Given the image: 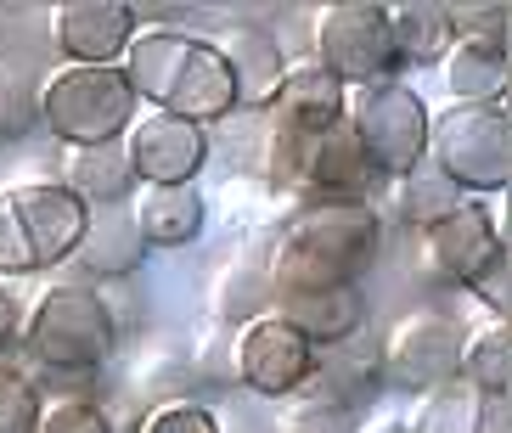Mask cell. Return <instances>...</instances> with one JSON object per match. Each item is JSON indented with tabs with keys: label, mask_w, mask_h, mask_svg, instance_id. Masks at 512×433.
Instances as JSON below:
<instances>
[{
	"label": "cell",
	"mask_w": 512,
	"mask_h": 433,
	"mask_svg": "<svg viewBox=\"0 0 512 433\" xmlns=\"http://www.w3.org/2000/svg\"><path fill=\"white\" fill-rule=\"evenodd\" d=\"M271 113H276V130H287V135H321L332 124H344L349 90L321 62H287L282 96H276Z\"/></svg>",
	"instance_id": "obj_16"
},
{
	"label": "cell",
	"mask_w": 512,
	"mask_h": 433,
	"mask_svg": "<svg viewBox=\"0 0 512 433\" xmlns=\"http://www.w3.org/2000/svg\"><path fill=\"white\" fill-rule=\"evenodd\" d=\"M439 68H445V85H451L456 107H501L507 79H512L507 45H479V40H456L451 57Z\"/></svg>",
	"instance_id": "obj_21"
},
{
	"label": "cell",
	"mask_w": 512,
	"mask_h": 433,
	"mask_svg": "<svg viewBox=\"0 0 512 433\" xmlns=\"http://www.w3.org/2000/svg\"><path fill=\"white\" fill-rule=\"evenodd\" d=\"M141 433H220V422H214L203 405H192V400H169V405H158V411L141 422Z\"/></svg>",
	"instance_id": "obj_34"
},
{
	"label": "cell",
	"mask_w": 512,
	"mask_h": 433,
	"mask_svg": "<svg viewBox=\"0 0 512 433\" xmlns=\"http://www.w3.org/2000/svg\"><path fill=\"white\" fill-rule=\"evenodd\" d=\"M276 315H282L287 327L321 355V349H332V344H344V338H355V332H366V293L361 287L287 293V299H276Z\"/></svg>",
	"instance_id": "obj_18"
},
{
	"label": "cell",
	"mask_w": 512,
	"mask_h": 433,
	"mask_svg": "<svg viewBox=\"0 0 512 433\" xmlns=\"http://www.w3.org/2000/svg\"><path fill=\"white\" fill-rule=\"evenodd\" d=\"M372 433H411V422H377Z\"/></svg>",
	"instance_id": "obj_38"
},
{
	"label": "cell",
	"mask_w": 512,
	"mask_h": 433,
	"mask_svg": "<svg viewBox=\"0 0 512 433\" xmlns=\"http://www.w3.org/2000/svg\"><path fill=\"white\" fill-rule=\"evenodd\" d=\"M46 417V394L23 366L0 360V433H40Z\"/></svg>",
	"instance_id": "obj_26"
},
{
	"label": "cell",
	"mask_w": 512,
	"mask_h": 433,
	"mask_svg": "<svg viewBox=\"0 0 512 433\" xmlns=\"http://www.w3.org/2000/svg\"><path fill=\"white\" fill-rule=\"evenodd\" d=\"M394 203H400V220H406V225L428 231V225H439L445 214L456 209V203H462V192H456L451 180H445L434 164H428V158H422L411 175H400V197H394Z\"/></svg>",
	"instance_id": "obj_25"
},
{
	"label": "cell",
	"mask_w": 512,
	"mask_h": 433,
	"mask_svg": "<svg viewBox=\"0 0 512 433\" xmlns=\"http://www.w3.org/2000/svg\"><path fill=\"white\" fill-rule=\"evenodd\" d=\"M130 209H136L147 254L152 248H186V242H197V231H203V220H209L197 186H147V192H136Z\"/></svg>",
	"instance_id": "obj_19"
},
{
	"label": "cell",
	"mask_w": 512,
	"mask_h": 433,
	"mask_svg": "<svg viewBox=\"0 0 512 433\" xmlns=\"http://www.w3.org/2000/svg\"><path fill=\"white\" fill-rule=\"evenodd\" d=\"M383 220L372 203H310L282 225V242L271 254V293H321V287H361L377 265Z\"/></svg>",
	"instance_id": "obj_1"
},
{
	"label": "cell",
	"mask_w": 512,
	"mask_h": 433,
	"mask_svg": "<svg viewBox=\"0 0 512 433\" xmlns=\"http://www.w3.org/2000/svg\"><path fill=\"white\" fill-rule=\"evenodd\" d=\"M23 349H29L46 372H102L113 349H119V321L113 304L96 287H51L46 299L34 304V315L23 321Z\"/></svg>",
	"instance_id": "obj_3"
},
{
	"label": "cell",
	"mask_w": 512,
	"mask_h": 433,
	"mask_svg": "<svg viewBox=\"0 0 512 433\" xmlns=\"http://www.w3.org/2000/svg\"><path fill=\"white\" fill-rule=\"evenodd\" d=\"M467 433H512V394H473Z\"/></svg>",
	"instance_id": "obj_36"
},
{
	"label": "cell",
	"mask_w": 512,
	"mask_h": 433,
	"mask_svg": "<svg viewBox=\"0 0 512 433\" xmlns=\"http://www.w3.org/2000/svg\"><path fill=\"white\" fill-rule=\"evenodd\" d=\"M40 433H113V422H107L102 405H91V400H57V405H46Z\"/></svg>",
	"instance_id": "obj_32"
},
{
	"label": "cell",
	"mask_w": 512,
	"mask_h": 433,
	"mask_svg": "<svg viewBox=\"0 0 512 433\" xmlns=\"http://www.w3.org/2000/svg\"><path fill=\"white\" fill-rule=\"evenodd\" d=\"M467 394H512V338L507 327H484L467 338V355H462V377Z\"/></svg>",
	"instance_id": "obj_24"
},
{
	"label": "cell",
	"mask_w": 512,
	"mask_h": 433,
	"mask_svg": "<svg viewBox=\"0 0 512 433\" xmlns=\"http://www.w3.org/2000/svg\"><path fill=\"white\" fill-rule=\"evenodd\" d=\"M428 164L462 197L501 192L512 175V119L507 107H451L428 119Z\"/></svg>",
	"instance_id": "obj_5"
},
{
	"label": "cell",
	"mask_w": 512,
	"mask_h": 433,
	"mask_svg": "<svg viewBox=\"0 0 512 433\" xmlns=\"http://www.w3.org/2000/svg\"><path fill=\"white\" fill-rule=\"evenodd\" d=\"M422 248H428V265H434L439 282L467 287L484 265H490V259L501 254L496 214L484 209V203H473V197H462V203L445 214V220L422 231Z\"/></svg>",
	"instance_id": "obj_13"
},
{
	"label": "cell",
	"mask_w": 512,
	"mask_h": 433,
	"mask_svg": "<svg viewBox=\"0 0 512 433\" xmlns=\"http://www.w3.org/2000/svg\"><path fill=\"white\" fill-rule=\"evenodd\" d=\"M74 259L85 265V276H102V282H119V276H136L147 265V242H141V225L130 203H107V209L85 214V237H79Z\"/></svg>",
	"instance_id": "obj_17"
},
{
	"label": "cell",
	"mask_w": 512,
	"mask_h": 433,
	"mask_svg": "<svg viewBox=\"0 0 512 433\" xmlns=\"http://www.w3.org/2000/svg\"><path fill=\"white\" fill-rule=\"evenodd\" d=\"M29 270H40V265H34L23 214H17L12 192H0V276H29Z\"/></svg>",
	"instance_id": "obj_29"
},
{
	"label": "cell",
	"mask_w": 512,
	"mask_h": 433,
	"mask_svg": "<svg viewBox=\"0 0 512 433\" xmlns=\"http://www.w3.org/2000/svg\"><path fill=\"white\" fill-rule=\"evenodd\" d=\"M124 158H130V175L136 186H192L197 169L209 164V130L203 124H186L175 113H136V124L124 130Z\"/></svg>",
	"instance_id": "obj_10"
},
{
	"label": "cell",
	"mask_w": 512,
	"mask_h": 433,
	"mask_svg": "<svg viewBox=\"0 0 512 433\" xmlns=\"http://www.w3.org/2000/svg\"><path fill=\"white\" fill-rule=\"evenodd\" d=\"M473 332L456 321L451 310H417L389 332L383 344V383H394L400 394H439L462 377V355Z\"/></svg>",
	"instance_id": "obj_8"
},
{
	"label": "cell",
	"mask_w": 512,
	"mask_h": 433,
	"mask_svg": "<svg viewBox=\"0 0 512 433\" xmlns=\"http://www.w3.org/2000/svg\"><path fill=\"white\" fill-rule=\"evenodd\" d=\"M12 203L23 214V231H29L34 265L57 270L62 259H74L79 237H85V203H79L62 180H29V186H12Z\"/></svg>",
	"instance_id": "obj_14"
},
{
	"label": "cell",
	"mask_w": 512,
	"mask_h": 433,
	"mask_svg": "<svg viewBox=\"0 0 512 433\" xmlns=\"http://www.w3.org/2000/svg\"><path fill=\"white\" fill-rule=\"evenodd\" d=\"M220 57L231 68V96H237V113H271L276 96H282L287 79V57L282 40L259 23H237V29L220 40Z\"/></svg>",
	"instance_id": "obj_15"
},
{
	"label": "cell",
	"mask_w": 512,
	"mask_h": 433,
	"mask_svg": "<svg viewBox=\"0 0 512 433\" xmlns=\"http://www.w3.org/2000/svg\"><path fill=\"white\" fill-rule=\"evenodd\" d=\"M344 119L355 130V141H361V152L372 158L377 175L400 180L428 158V102L411 85H400V79L349 90Z\"/></svg>",
	"instance_id": "obj_6"
},
{
	"label": "cell",
	"mask_w": 512,
	"mask_h": 433,
	"mask_svg": "<svg viewBox=\"0 0 512 433\" xmlns=\"http://www.w3.org/2000/svg\"><path fill=\"white\" fill-rule=\"evenodd\" d=\"M316 377H327L332 400H361V394H377L383 389V344H377L372 332H355L344 344H332L316 355Z\"/></svg>",
	"instance_id": "obj_23"
},
{
	"label": "cell",
	"mask_w": 512,
	"mask_h": 433,
	"mask_svg": "<svg viewBox=\"0 0 512 433\" xmlns=\"http://www.w3.org/2000/svg\"><path fill=\"white\" fill-rule=\"evenodd\" d=\"M136 90L124 85L119 68H57L40 85V124L74 152L119 147L136 124Z\"/></svg>",
	"instance_id": "obj_4"
},
{
	"label": "cell",
	"mask_w": 512,
	"mask_h": 433,
	"mask_svg": "<svg viewBox=\"0 0 512 433\" xmlns=\"http://www.w3.org/2000/svg\"><path fill=\"white\" fill-rule=\"evenodd\" d=\"M124 85L136 90V102L158 107V113H175L186 124L226 119L237 96H231V68L220 57L214 40H192L181 29H147L130 40V51L119 57Z\"/></svg>",
	"instance_id": "obj_2"
},
{
	"label": "cell",
	"mask_w": 512,
	"mask_h": 433,
	"mask_svg": "<svg viewBox=\"0 0 512 433\" xmlns=\"http://www.w3.org/2000/svg\"><path fill=\"white\" fill-rule=\"evenodd\" d=\"M467 422H473V394H462V383H451V389L428 394V411L411 433H467Z\"/></svg>",
	"instance_id": "obj_31"
},
{
	"label": "cell",
	"mask_w": 512,
	"mask_h": 433,
	"mask_svg": "<svg viewBox=\"0 0 512 433\" xmlns=\"http://www.w3.org/2000/svg\"><path fill=\"white\" fill-rule=\"evenodd\" d=\"M389 40H394V62H400V68H434V62L451 57V45H456L451 12H445L439 0L389 6Z\"/></svg>",
	"instance_id": "obj_20"
},
{
	"label": "cell",
	"mask_w": 512,
	"mask_h": 433,
	"mask_svg": "<svg viewBox=\"0 0 512 433\" xmlns=\"http://www.w3.org/2000/svg\"><path fill=\"white\" fill-rule=\"evenodd\" d=\"M377 180H383V175H377L372 158L361 152V141H355L349 119L332 124V130H321V135H304L293 186H299L310 203H372Z\"/></svg>",
	"instance_id": "obj_11"
},
{
	"label": "cell",
	"mask_w": 512,
	"mask_h": 433,
	"mask_svg": "<svg viewBox=\"0 0 512 433\" xmlns=\"http://www.w3.org/2000/svg\"><path fill=\"white\" fill-rule=\"evenodd\" d=\"M62 186L85 203V209H107V203H136V175H130V158L124 147H85L68 158V175Z\"/></svg>",
	"instance_id": "obj_22"
},
{
	"label": "cell",
	"mask_w": 512,
	"mask_h": 433,
	"mask_svg": "<svg viewBox=\"0 0 512 433\" xmlns=\"http://www.w3.org/2000/svg\"><path fill=\"white\" fill-rule=\"evenodd\" d=\"M130 0H62L51 12V40L68 57V68H119V57L136 40Z\"/></svg>",
	"instance_id": "obj_12"
},
{
	"label": "cell",
	"mask_w": 512,
	"mask_h": 433,
	"mask_svg": "<svg viewBox=\"0 0 512 433\" xmlns=\"http://www.w3.org/2000/svg\"><path fill=\"white\" fill-rule=\"evenodd\" d=\"M265 299H271V276H259V270H231L226 287H220V321L226 327H248L254 315H265Z\"/></svg>",
	"instance_id": "obj_27"
},
{
	"label": "cell",
	"mask_w": 512,
	"mask_h": 433,
	"mask_svg": "<svg viewBox=\"0 0 512 433\" xmlns=\"http://www.w3.org/2000/svg\"><path fill=\"white\" fill-rule=\"evenodd\" d=\"M316 62L344 90L394 79L400 62H394V40H389V6H372V0L327 6L316 23Z\"/></svg>",
	"instance_id": "obj_7"
},
{
	"label": "cell",
	"mask_w": 512,
	"mask_h": 433,
	"mask_svg": "<svg viewBox=\"0 0 512 433\" xmlns=\"http://www.w3.org/2000/svg\"><path fill=\"white\" fill-rule=\"evenodd\" d=\"M287 433H349V405L332 400V394H310V400L293 411V422H287Z\"/></svg>",
	"instance_id": "obj_33"
},
{
	"label": "cell",
	"mask_w": 512,
	"mask_h": 433,
	"mask_svg": "<svg viewBox=\"0 0 512 433\" xmlns=\"http://www.w3.org/2000/svg\"><path fill=\"white\" fill-rule=\"evenodd\" d=\"M467 293H473V299H479L490 315H501V321H507V304H512V265H507V248H501V254L490 259V265H484L473 282H467Z\"/></svg>",
	"instance_id": "obj_35"
},
{
	"label": "cell",
	"mask_w": 512,
	"mask_h": 433,
	"mask_svg": "<svg viewBox=\"0 0 512 433\" xmlns=\"http://www.w3.org/2000/svg\"><path fill=\"white\" fill-rule=\"evenodd\" d=\"M451 12L456 40H479V45H507L512 34V12L501 0H484V6H445Z\"/></svg>",
	"instance_id": "obj_28"
},
{
	"label": "cell",
	"mask_w": 512,
	"mask_h": 433,
	"mask_svg": "<svg viewBox=\"0 0 512 433\" xmlns=\"http://www.w3.org/2000/svg\"><path fill=\"white\" fill-rule=\"evenodd\" d=\"M40 124V90L23 79H0V141H23Z\"/></svg>",
	"instance_id": "obj_30"
},
{
	"label": "cell",
	"mask_w": 512,
	"mask_h": 433,
	"mask_svg": "<svg viewBox=\"0 0 512 433\" xmlns=\"http://www.w3.org/2000/svg\"><path fill=\"white\" fill-rule=\"evenodd\" d=\"M310 377H316V349L304 344L276 310H265L248 327H237L231 383H242L259 400H293V394L310 389Z\"/></svg>",
	"instance_id": "obj_9"
},
{
	"label": "cell",
	"mask_w": 512,
	"mask_h": 433,
	"mask_svg": "<svg viewBox=\"0 0 512 433\" xmlns=\"http://www.w3.org/2000/svg\"><path fill=\"white\" fill-rule=\"evenodd\" d=\"M17 344H23V304L12 287H0V360H12Z\"/></svg>",
	"instance_id": "obj_37"
}]
</instances>
